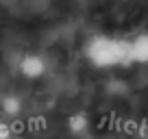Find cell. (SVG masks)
<instances>
[{"mask_svg": "<svg viewBox=\"0 0 148 139\" xmlns=\"http://www.w3.org/2000/svg\"><path fill=\"white\" fill-rule=\"evenodd\" d=\"M0 139H13V130L5 120H0Z\"/></svg>", "mask_w": 148, "mask_h": 139, "instance_id": "8992f818", "label": "cell"}, {"mask_svg": "<svg viewBox=\"0 0 148 139\" xmlns=\"http://www.w3.org/2000/svg\"><path fill=\"white\" fill-rule=\"evenodd\" d=\"M87 128H89V120L85 113H74L68 117V130L72 135H83L87 133Z\"/></svg>", "mask_w": 148, "mask_h": 139, "instance_id": "277c9868", "label": "cell"}, {"mask_svg": "<svg viewBox=\"0 0 148 139\" xmlns=\"http://www.w3.org/2000/svg\"><path fill=\"white\" fill-rule=\"evenodd\" d=\"M18 70H20V74L24 76V78H42L44 74H46V59H44L39 52H26V55L20 57V63H18Z\"/></svg>", "mask_w": 148, "mask_h": 139, "instance_id": "7a4b0ae2", "label": "cell"}, {"mask_svg": "<svg viewBox=\"0 0 148 139\" xmlns=\"http://www.w3.org/2000/svg\"><path fill=\"white\" fill-rule=\"evenodd\" d=\"M129 57L131 63H148V31L137 33L133 39H129Z\"/></svg>", "mask_w": 148, "mask_h": 139, "instance_id": "3957f363", "label": "cell"}, {"mask_svg": "<svg viewBox=\"0 0 148 139\" xmlns=\"http://www.w3.org/2000/svg\"><path fill=\"white\" fill-rule=\"evenodd\" d=\"M0 107H2V113L9 117H18L22 113V100L18 96H5L2 102H0Z\"/></svg>", "mask_w": 148, "mask_h": 139, "instance_id": "5b68a950", "label": "cell"}, {"mask_svg": "<svg viewBox=\"0 0 148 139\" xmlns=\"http://www.w3.org/2000/svg\"><path fill=\"white\" fill-rule=\"evenodd\" d=\"M85 59L96 70L131 65L129 39L111 37V35H96V37H92L85 44Z\"/></svg>", "mask_w": 148, "mask_h": 139, "instance_id": "6da1fadb", "label": "cell"}]
</instances>
